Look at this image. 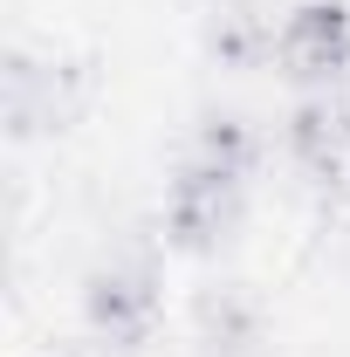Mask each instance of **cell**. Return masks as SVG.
Returning a JSON list of instances; mask_svg holds the SVG:
<instances>
[{
	"instance_id": "1",
	"label": "cell",
	"mask_w": 350,
	"mask_h": 357,
	"mask_svg": "<svg viewBox=\"0 0 350 357\" xmlns=\"http://www.w3.org/2000/svg\"><path fill=\"white\" fill-rule=\"evenodd\" d=\"M241 206H248V178L185 151L165 185V241L178 255H220L241 227Z\"/></svg>"
},
{
	"instance_id": "2",
	"label": "cell",
	"mask_w": 350,
	"mask_h": 357,
	"mask_svg": "<svg viewBox=\"0 0 350 357\" xmlns=\"http://www.w3.org/2000/svg\"><path fill=\"white\" fill-rule=\"evenodd\" d=\"M158 310H165V296H158V268H151V255H110V261L89 268V282H83V323L103 337V344H117V351L151 344Z\"/></svg>"
},
{
	"instance_id": "3",
	"label": "cell",
	"mask_w": 350,
	"mask_h": 357,
	"mask_svg": "<svg viewBox=\"0 0 350 357\" xmlns=\"http://www.w3.org/2000/svg\"><path fill=\"white\" fill-rule=\"evenodd\" d=\"M275 69L303 89H337L350 69V7L344 0H296L275 35Z\"/></svg>"
},
{
	"instance_id": "4",
	"label": "cell",
	"mask_w": 350,
	"mask_h": 357,
	"mask_svg": "<svg viewBox=\"0 0 350 357\" xmlns=\"http://www.w3.org/2000/svg\"><path fill=\"white\" fill-rule=\"evenodd\" d=\"M83 103V76L69 62H42L28 48L7 55V124L14 137H42V131H62Z\"/></svg>"
},
{
	"instance_id": "5",
	"label": "cell",
	"mask_w": 350,
	"mask_h": 357,
	"mask_svg": "<svg viewBox=\"0 0 350 357\" xmlns=\"http://www.w3.org/2000/svg\"><path fill=\"white\" fill-rule=\"evenodd\" d=\"M282 144H289V158H296L303 178H316V185L344 178V165H350V103L337 89H309L303 103L289 110Z\"/></svg>"
},
{
	"instance_id": "6",
	"label": "cell",
	"mask_w": 350,
	"mask_h": 357,
	"mask_svg": "<svg viewBox=\"0 0 350 357\" xmlns=\"http://www.w3.org/2000/svg\"><path fill=\"white\" fill-rule=\"evenodd\" d=\"M199 357H268V316L248 289H206L192 310Z\"/></svg>"
},
{
	"instance_id": "7",
	"label": "cell",
	"mask_w": 350,
	"mask_h": 357,
	"mask_svg": "<svg viewBox=\"0 0 350 357\" xmlns=\"http://www.w3.org/2000/svg\"><path fill=\"white\" fill-rule=\"evenodd\" d=\"M275 35H282V21H268L254 0H227V7H213V21H206V48H213L227 69H261V62H275Z\"/></svg>"
}]
</instances>
